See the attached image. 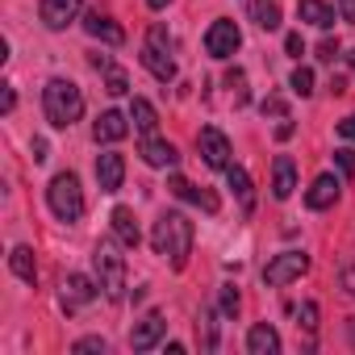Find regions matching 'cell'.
<instances>
[{
	"instance_id": "cell-1",
	"label": "cell",
	"mask_w": 355,
	"mask_h": 355,
	"mask_svg": "<svg viewBox=\"0 0 355 355\" xmlns=\"http://www.w3.org/2000/svg\"><path fill=\"white\" fill-rule=\"evenodd\" d=\"M150 247H155V255L171 259L175 272H184V263L193 255V222L184 214H163L150 230Z\"/></svg>"
},
{
	"instance_id": "cell-2",
	"label": "cell",
	"mask_w": 355,
	"mask_h": 355,
	"mask_svg": "<svg viewBox=\"0 0 355 355\" xmlns=\"http://www.w3.org/2000/svg\"><path fill=\"white\" fill-rule=\"evenodd\" d=\"M42 109H46V121H51L55 130H71V125L84 117V92H80L71 80L55 76V80H46V88H42Z\"/></svg>"
},
{
	"instance_id": "cell-3",
	"label": "cell",
	"mask_w": 355,
	"mask_h": 355,
	"mask_svg": "<svg viewBox=\"0 0 355 355\" xmlns=\"http://www.w3.org/2000/svg\"><path fill=\"white\" fill-rule=\"evenodd\" d=\"M46 205L59 222H80L84 218V189L71 171H59L55 180L46 184Z\"/></svg>"
},
{
	"instance_id": "cell-4",
	"label": "cell",
	"mask_w": 355,
	"mask_h": 355,
	"mask_svg": "<svg viewBox=\"0 0 355 355\" xmlns=\"http://www.w3.org/2000/svg\"><path fill=\"white\" fill-rule=\"evenodd\" d=\"M121 247V243H117ZM113 243H96V251H92V268H96V284H101V293L105 297H121V288H125V255L117 251Z\"/></svg>"
},
{
	"instance_id": "cell-5",
	"label": "cell",
	"mask_w": 355,
	"mask_h": 355,
	"mask_svg": "<svg viewBox=\"0 0 355 355\" xmlns=\"http://www.w3.org/2000/svg\"><path fill=\"white\" fill-rule=\"evenodd\" d=\"M305 272H309V255H305V251H280V255H272V263L263 268V284H268V288H284V284L301 280Z\"/></svg>"
},
{
	"instance_id": "cell-6",
	"label": "cell",
	"mask_w": 355,
	"mask_h": 355,
	"mask_svg": "<svg viewBox=\"0 0 355 355\" xmlns=\"http://www.w3.org/2000/svg\"><path fill=\"white\" fill-rule=\"evenodd\" d=\"M239 46H243V34H239V26H234V21H226V17H222V21H214V26L205 30V51H209L214 59H230Z\"/></svg>"
},
{
	"instance_id": "cell-7",
	"label": "cell",
	"mask_w": 355,
	"mask_h": 355,
	"mask_svg": "<svg viewBox=\"0 0 355 355\" xmlns=\"http://www.w3.org/2000/svg\"><path fill=\"white\" fill-rule=\"evenodd\" d=\"M96 280H88V276H80V272H71V276H63V293H59V301H63V309L67 313H76V309H84V305H92L96 301Z\"/></svg>"
},
{
	"instance_id": "cell-8",
	"label": "cell",
	"mask_w": 355,
	"mask_h": 355,
	"mask_svg": "<svg viewBox=\"0 0 355 355\" xmlns=\"http://www.w3.org/2000/svg\"><path fill=\"white\" fill-rule=\"evenodd\" d=\"M197 146H201V159H205L209 167H222V171L230 167V155H234V150H230V138H226L222 130L205 125V130H201V138H197Z\"/></svg>"
},
{
	"instance_id": "cell-9",
	"label": "cell",
	"mask_w": 355,
	"mask_h": 355,
	"mask_svg": "<svg viewBox=\"0 0 355 355\" xmlns=\"http://www.w3.org/2000/svg\"><path fill=\"white\" fill-rule=\"evenodd\" d=\"M163 334H167V322H163V313H159V309H150V313L130 330V347H134V351H150V347H159V343H163Z\"/></svg>"
},
{
	"instance_id": "cell-10",
	"label": "cell",
	"mask_w": 355,
	"mask_h": 355,
	"mask_svg": "<svg viewBox=\"0 0 355 355\" xmlns=\"http://www.w3.org/2000/svg\"><path fill=\"white\" fill-rule=\"evenodd\" d=\"M121 180H125V159L117 150H101L96 155V184H101V193H117Z\"/></svg>"
},
{
	"instance_id": "cell-11",
	"label": "cell",
	"mask_w": 355,
	"mask_h": 355,
	"mask_svg": "<svg viewBox=\"0 0 355 355\" xmlns=\"http://www.w3.org/2000/svg\"><path fill=\"white\" fill-rule=\"evenodd\" d=\"M142 67H146L159 84H171V80H175V59H171V51L159 46V42H150V38H146V46H142Z\"/></svg>"
},
{
	"instance_id": "cell-12",
	"label": "cell",
	"mask_w": 355,
	"mask_h": 355,
	"mask_svg": "<svg viewBox=\"0 0 355 355\" xmlns=\"http://www.w3.org/2000/svg\"><path fill=\"white\" fill-rule=\"evenodd\" d=\"M80 9H84V0H42V21H46V30H67L76 17H80Z\"/></svg>"
},
{
	"instance_id": "cell-13",
	"label": "cell",
	"mask_w": 355,
	"mask_h": 355,
	"mask_svg": "<svg viewBox=\"0 0 355 355\" xmlns=\"http://www.w3.org/2000/svg\"><path fill=\"white\" fill-rule=\"evenodd\" d=\"M138 155L146 159V167H175V163H180V150H175L167 138H155V134H146V138H142Z\"/></svg>"
},
{
	"instance_id": "cell-14",
	"label": "cell",
	"mask_w": 355,
	"mask_h": 355,
	"mask_svg": "<svg viewBox=\"0 0 355 355\" xmlns=\"http://www.w3.org/2000/svg\"><path fill=\"white\" fill-rule=\"evenodd\" d=\"M109 222H113V239H117L125 251H134V247L142 243V230H138V218H134V209H130V205H117Z\"/></svg>"
},
{
	"instance_id": "cell-15",
	"label": "cell",
	"mask_w": 355,
	"mask_h": 355,
	"mask_svg": "<svg viewBox=\"0 0 355 355\" xmlns=\"http://www.w3.org/2000/svg\"><path fill=\"white\" fill-rule=\"evenodd\" d=\"M293 189H297V163L288 155H276V163H272V197L276 201H288Z\"/></svg>"
},
{
	"instance_id": "cell-16",
	"label": "cell",
	"mask_w": 355,
	"mask_h": 355,
	"mask_svg": "<svg viewBox=\"0 0 355 355\" xmlns=\"http://www.w3.org/2000/svg\"><path fill=\"white\" fill-rule=\"evenodd\" d=\"M125 134H130V117L117 113V109H105V113L96 117V125H92V138H96V142H121Z\"/></svg>"
},
{
	"instance_id": "cell-17",
	"label": "cell",
	"mask_w": 355,
	"mask_h": 355,
	"mask_svg": "<svg viewBox=\"0 0 355 355\" xmlns=\"http://www.w3.org/2000/svg\"><path fill=\"white\" fill-rule=\"evenodd\" d=\"M84 30H88V38H101L105 46H121L125 42V30L113 17H105V13H88L84 17Z\"/></svg>"
},
{
	"instance_id": "cell-18",
	"label": "cell",
	"mask_w": 355,
	"mask_h": 355,
	"mask_svg": "<svg viewBox=\"0 0 355 355\" xmlns=\"http://www.w3.org/2000/svg\"><path fill=\"white\" fill-rule=\"evenodd\" d=\"M167 189H171V197H180V201H193V205H201L205 214H218V197L214 193H205V189H193L184 175H171L167 180Z\"/></svg>"
},
{
	"instance_id": "cell-19",
	"label": "cell",
	"mask_w": 355,
	"mask_h": 355,
	"mask_svg": "<svg viewBox=\"0 0 355 355\" xmlns=\"http://www.w3.org/2000/svg\"><path fill=\"white\" fill-rule=\"evenodd\" d=\"M338 175H318V180L309 184V193H305V205L309 209H330L334 201H338Z\"/></svg>"
},
{
	"instance_id": "cell-20",
	"label": "cell",
	"mask_w": 355,
	"mask_h": 355,
	"mask_svg": "<svg viewBox=\"0 0 355 355\" xmlns=\"http://www.w3.org/2000/svg\"><path fill=\"white\" fill-rule=\"evenodd\" d=\"M297 17L318 26V30H330L334 26V9L326 5V0H297Z\"/></svg>"
},
{
	"instance_id": "cell-21",
	"label": "cell",
	"mask_w": 355,
	"mask_h": 355,
	"mask_svg": "<svg viewBox=\"0 0 355 355\" xmlns=\"http://www.w3.org/2000/svg\"><path fill=\"white\" fill-rule=\"evenodd\" d=\"M226 180H230L234 197L243 201V214H251V209H255V184H251V175H247L239 163H230V167H226Z\"/></svg>"
},
{
	"instance_id": "cell-22",
	"label": "cell",
	"mask_w": 355,
	"mask_h": 355,
	"mask_svg": "<svg viewBox=\"0 0 355 355\" xmlns=\"http://www.w3.org/2000/svg\"><path fill=\"white\" fill-rule=\"evenodd\" d=\"M247 351H251V355H276V351H280V334H276L268 322H259V326H251V334H247Z\"/></svg>"
},
{
	"instance_id": "cell-23",
	"label": "cell",
	"mask_w": 355,
	"mask_h": 355,
	"mask_svg": "<svg viewBox=\"0 0 355 355\" xmlns=\"http://www.w3.org/2000/svg\"><path fill=\"white\" fill-rule=\"evenodd\" d=\"M130 121H134V130H138L142 138L159 130V113H155V105H150V101H142V96H134V101H130Z\"/></svg>"
},
{
	"instance_id": "cell-24",
	"label": "cell",
	"mask_w": 355,
	"mask_h": 355,
	"mask_svg": "<svg viewBox=\"0 0 355 355\" xmlns=\"http://www.w3.org/2000/svg\"><path fill=\"white\" fill-rule=\"evenodd\" d=\"M9 268H13L17 280L38 284V263H34V251H30V247H13V251H9Z\"/></svg>"
},
{
	"instance_id": "cell-25",
	"label": "cell",
	"mask_w": 355,
	"mask_h": 355,
	"mask_svg": "<svg viewBox=\"0 0 355 355\" xmlns=\"http://www.w3.org/2000/svg\"><path fill=\"white\" fill-rule=\"evenodd\" d=\"M251 17L259 30H280V0H251Z\"/></svg>"
},
{
	"instance_id": "cell-26",
	"label": "cell",
	"mask_w": 355,
	"mask_h": 355,
	"mask_svg": "<svg viewBox=\"0 0 355 355\" xmlns=\"http://www.w3.org/2000/svg\"><path fill=\"white\" fill-rule=\"evenodd\" d=\"M105 92H109V96H125V92H130V80H125L121 67H109V71H105Z\"/></svg>"
},
{
	"instance_id": "cell-27",
	"label": "cell",
	"mask_w": 355,
	"mask_h": 355,
	"mask_svg": "<svg viewBox=\"0 0 355 355\" xmlns=\"http://www.w3.org/2000/svg\"><path fill=\"white\" fill-rule=\"evenodd\" d=\"M226 84L234 92V105H247V76H243V67H230L226 71Z\"/></svg>"
},
{
	"instance_id": "cell-28",
	"label": "cell",
	"mask_w": 355,
	"mask_h": 355,
	"mask_svg": "<svg viewBox=\"0 0 355 355\" xmlns=\"http://www.w3.org/2000/svg\"><path fill=\"white\" fill-rule=\"evenodd\" d=\"M288 88H293L297 96H309V92H313V71H309V67H297L293 80H288Z\"/></svg>"
},
{
	"instance_id": "cell-29",
	"label": "cell",
	"mask_w": 355,
	"mask_h": 355,
	"mask_svg": "<svg viewBox=\"0 0 355 355\" xmlns=\"http://www.w3.org/2000/svg\"><path fill=\"white\" fill-rule=\"evenodd\" d=\"M293 313H297V322H301L305 330H318V305H313V301H305V305L293 309Z\"/></svg>"
},
{
	"instance_id": "cell-30",
	"label": "cell",
	"mask_w": 355,
	"mask_h": 355,
	"mask_svg": "<svg viewBox=\"0 0 355 355\" xmlns=\"http://www.w3.org/2000/svg\"><path fill=\"white\" fill-rule=\"evenodd\" d=\"M71 351H76V355H88V351H101V355H105V351H109V343H105L101 334H92V338H80Z\"/></svg>"
},
{
	"instance_id": "cell-31",
	"label": "cell",
	"mask_w": 355,
	"mask_h": 355,
	"mask_svg": "<svg viewBox=\"0 0 355 355\" xmlns=\"http://www.w3.org/2000/svg\"><path fill=\"white\" fill-rule=\"evenodd\" d=\"M334 163H338L343 175H355V150H351V146H338V150H334Z\"/></svg>"
},
{
	"instance_id": "cell-32",
	"label": "cell",
	"mask_w": 355,
	"mask_h": 355,
	"mask_svg": "<svg viewBox=\"0 0 355 355\" xmlns=\"http://www.w3.org/2000/svg\"><path fill=\"white\" fill-rule=\"evenodd\" d=\"M338 51H343V46H338V38H322V42H318V59H322V63H334V59H338Z\"/></svg>"
},
{
	"instance_id": "cell-33",
	"label": "cell",
	"mask_w": 355,
	"mask_h": 355,
	"mask_svg": "<svg viewBox=\"0 0 355 355\" xmlns=\"http://www.w3.org/2000/svg\"><path fill=\"white\" fill-rule=\"evenodd\" d=\"M259 109H263V117H288V105H284V96H268Z\"/></svg>"
},
{
	"instance_id": "cell-34",
	"label": "cell",
	"mask_w": 355,
	"mask_h": 355,
	"mask_svg": "<svg viewBox=\"0 0 355 355\" xmlns=\"http://www.w3.org/2000/svg\"><path fill=\"white\" fill-rule=\"evenodd\" d=\"M338 284H343V293H351V297H355V259H351V263H343Z\"/></svg>"
},
{
	"instance_id": "cell-35",
	"label": "cell",
	"mask_w": 355,
	"mask_h": 355,
	"mask_svg": "<svg viewBox=\"0 0 355 355\" xmlns=\"http://www.w3.org/2000/svg\"><path fill=\"white\" fill-rule=\"evenodd\" d=\"M234 313H239V293L226 288V293H222V318H234Z\"/></svg>"
},
{
	"instance_id": "cell-36",
	"label": "cell",
	"mask_w": 355,
	"mask_h": 355,
	"mask_svg": "<svg viewBox=\"0 0 355 355\" xmlns=\"http://www.w3.org/2000/svg\"><path fill=\"white\" fill-rule=\"evenodd\" d=\"M284 51L301 59V51H305V42H301V34H288V38H284Z\"/></svg>"
},
{
	"instance_id": "cell-37",
	"label": "cell",
	"mask_w": 355,
	"mask_h": 355,
	"mask_svg": "<svg viewBox=\"0 0 355 355\" xmlns=\"http://www.w3.org/2000/svg\"><path fill=\"white\" fill-rule=\"evenodd\" d=\"M338 134H343V138H347V142H355V113H351V117H343V121H338Z\"/></svg>"
},
{
	"instance_id": "cell-38",
	"label": "cell",
	"mask_w": 355,
	"mask_h": 355,
	"mask_svg": "<svg viewBox=\"0 0 355 355\" xmlns=\"http://www.w3.org/2000/svg\"><path fill=\"white\" fill-rule=\"evenodd\" d=\"M338 17L355 26V0H338Z\"/></svg>"
},
{
	"instance_id": "cell-39",
	"label": "cell",
	"mask_w": 355,
	"mask_h": 355,
	"mask_svg": "<svg viewBox=\"0 0 355 355\" xmlns=\"http://www.w3.org/2000/svg\"><path fill=\"white\" fill-rule=\"evenodd\" d=\"M13 105H17V92H13V84H5V96H0V109H5V113H13Z\"/></svg>"
},
{
	"instance_id": "cell-40",
	"label": "cell",
	"mask_w": 355,
	"mask_h": 355,
	"mask_svg": "<svg viewBox=\"0 0 355 355\" xmlns=\"http://www.w3.org/2000/svg\"><path fill=\"white\" fill-rule=\"evenodd\" d=\"M293 130H297V125H293V121H288V117H280V125H276V138H280V142H284V138H293Z\"/></svg>"
},
{
	"instance_id": "cell-41",
	"label": "cell",
	"mask_w": 355,
	"mask_h": 355,
	"mask_svg": "<svg viewBox=\"0 0 355 355\" xmlns=\"http://www.w3.org/2000/svg\"><path fill=\"white\" fill-rule=\"evenodd\" d=\"M92 67H96V71H109V67H113V59H109V55H92Z\"/></svg>"
},
{
	"instance_id": "cell-42",
	"label": "cell",
	"mask_w": 355,
	"mask_h": 355,
	"mask_svg": "<svg viewBox=\"0 0 355 355\" xmlns=\"http://www.w3.org/2000/svg\"><path fill=\"white\" fill-rule=\"evenodd\" d=\"M46 150H51V146H46V138H34V159H38V163L46 159Z\"/></svg>"
},
{
	"instance_id": "cell-43",
	"label": "cell",
	"mask_w": 355,
	"mask_h": 355,
	"mask_svg": "<svg viewBox=\"0 0 355 355\" xmlns=\"http://www.w3.org/2000/svg\"><path fill=\"white\" fill-rule=\"evenodd\" d=\"M347 338H351V347H355V318H347Z\"/></svg>"
},
{
	"instance_id": "cell-44",
	"label": "cell",
	"mask_w": 355,
	"mask_h": 355,
	"mask_svg": "<svg viewBox=\"0 0 355 355\" xmlns=\"http://www.w3.org/2000/svg\"><path fill=\"white\" fill-rule=\"evenodd\" d=\"M146 5H150V9L159 13V9H167V0H146Z\"/></svg>"
},
{
	"instance_id": "cell-45",
	"label": "cell",
	"mask_w": 355,
	"mask_h": 355,
	"mask_svg": "<svg viewBox=\"0 0 355 355\" xmlns=\"http://www.w3.org/2000/svg\"><path fill=\"white\" fill-rule=\"evenodd\" d=\"M347 59H351V71H355V51H351V55H347Z\"/></svg>"
}]
</instances>
